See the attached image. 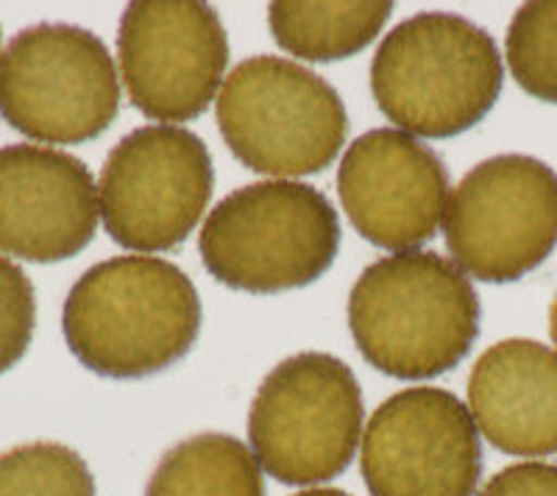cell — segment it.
I'll list each match as a JSON object with an SVG mask.
<instances>
[{
	"label": "cell",
	"instance_id": "19",
	"mask_svg": "<svg viewBox=\"0 0 557 496\" xmlns=\"http://www.w3.org/2000/svg\"><path fill=\"white\" fill-rule=\"evenodd\" d=\"M37 324V296L26 271L0 255V374L23 360Z\"/></svg>",
	"mask_w": 557,
	"mask_h": 496
},
{
	"label": "cell",
	"instance_id": "10",
	"mask_svg": "<svg viewBox=\"0 0 557 496\" xmlns=\"http://www.w3.org/2000/svg\"><path fill=\"white\" fill-rule=\"evenodd\" d=\"M121 76L151 121H196L223 87L228 37L218 12L198 0L128 3L117 32Z\"/></svg>",
	"mask_w": 557,
	"mask_h": 496
},
{
	"label": "cell",
	"instance_id": "3",
	"mask_svg": "<svg viewBox=\"0 0 557 496\" xmlns=\"http://www.w3.org/2000/svg\"><path fill=\"white\" fill-rule=\"evenodd\" d=\"M505 82L499 45L449 12H421L387 32L371 62V92L401 132L446 140L494 109Z\"/></svg>",
	"mask_w": 557,
	"mask_h": 496
},
{
	"label": "cell",
	"instance_id": "9",
	"mask_svg": "<svg viewBox=\"0 0 557 496\" xmlns=\"http://www.w3.org/2000/svg\"><path fill=\"white\" fill-rule=\"evenodd\" d=\"M460 271L482 282H516L557 246V173L524 153L480 162L455 187L444 218Z\"/></svg>",
	"mask_w": 557,
	"mask_h": 496
},
{
	"label": "cell",
	"instance_id": "8",
	"mask_svg": "<svg viewBox=\"0 0 557 496\" xmlns=\"http://www.w3.org/2000/svg\"><path fill=\"white\" fill-rule=\"evenodd\" d=\"M215 168L198 134L151 123L109 151L98 182L103 226L117 246L139 255L171 251L207 212Z\"/></svg>",
	"mask_w": 557,
	"mask_h": 496
},
{
	"label": "cell",
	"instance_id": "20",
	"mask_svg": "<svg viewBox=\"0 0 557 496\" xmlns=\"http://www.w3.org/2000/svg\"><path fill=\"white\" fill-rule=\"evenodd\" d=\"M480 496H557L555 463H516L487 480Z\"/></svg>",
	"mask_w": 557,
	"mask_h": 496
},
{
	"label": "cell",
	"instance_id": "7",
	"mask_svg": "<svg viewBox=\"0 0 557 496\" xmlns=\"http://www.w3.org/2000/svg\"><path fill=\"white\" fill-rule=\"evenodd\" d=\"M121 112V78L101 37L67 23L20 32L0 53V117L39 142L78 146Z\"/></svg>",
	"mask_w": 557,
	"mask_h": 496
},
{
	"label": "cell",
	"instance_id": "17",
	"mask_svg": "<svg viewBox=\"0 0 557 496\" xmlns=\"http://www.w3.org/2000/svg\"><path fill=\"white\" fill-rule=\"evenodd\" d=\"M0 496H96V478L70 446L34 441L0 455Z\"/></svg>",
	"mask_w": 557,
	"mask_h": 496
},
{
	"label": "cell",
	"instance_id": "4",
	"mask_svg": "<svg viewBox=\"0 0 557 496\" xmlns=\"http://www.w3.org/2000/svg\"><path fill=\"white\" fill-rule=\"evenodd\" d=\"M198 251L221 285L243 293L312 285L341 251V221L318 187L268 178L228 193L203 221Z\"/></svg>",
	"mask_w": 557,
	"mask_h": 496
},
{
	"label": "cell",
	"instance_id": "11",
	"mask_svg": "<svg viewBox=\"0 0 557 496\" xmlns=\"http://www.w3.org/2000/svg\"><path fill=\"white\" fill-rule=\"evenodd\" d=\"M360 471L371 496H474L480 430L451 390H399L362 430Z\"/></svg>",
	"mask_w": 557,
	"mask_h": 496
},
{
	"label": "cell",
	"instance_id": "22",
	"mask_svg": "<svg viewBox=\"0 0 557 496\" xmlns=\"http://www.w3.org/2000/svg\"><path fill=\"white\" fill-rule=\"evenodd\" d=\"M549 330H552V340H555V346H557V296H555V301H552V312H549Z\"/></svg>",
	"mask_w": 557,
	"mask_h": 496
},
{
	"label": "cell",
	"instance_id": "12",
	"mask_svg": "<svg viewBox=\"0 0 557 496\" xmlns=\"http://www.w3.org/2000/svg\"><path fill=\"white\" fill-rule=\"evenodd\" d=\"M337 193L355 230L387 251H412L437 235L449 176L435 151L401 128H374L343 153Z\"/></svg>",
	"mask_w": 557,
	"mask_h": 496
},
{
	"label": "cell",
	"instance_id": "1",
	"mask_svg": "<svg viewBox=\"0 0 557 496\" xmlns=\"http://www.w3.org/2000/svg\"><path fill=\"white\" fill-rule=\"evenodd\" d=\"M70 351L109 380L171 369L201 332V299L182 268L162 257H112L78 276L62 310Z\"/></svg>",
	"mask_w": 557,
	"mask_h": 496
},
{
	"label": "cell",
	"instance_id": "5",
	"mask_svg": "<svg viewBox=\"0 0 557 496\" xmlns=\"http://www.w3.org/2000/svg\"><path fill=\"white\" fill-rule=\"evenodd\" d=\"M215 115L228 151L273 178L326 171L348 134L341 92L282 57L237 64L218 92Z\"/></svg>",
	"mask_w": 557,
	"mask_h": 496
},
{
	"label": "cell",
	"instance_id": "16",
	"mask_svg": "<svg viewBox=\"0 0 557 496\" xmlns=\"http://www.w3.org/2000/svg\"><path fill=\"white\" fill-rule=\"evenodd\" d=\"M146 496H265L262 466L235 435L201 433L159 460Z\"/></svg>",
	"mask_w": 557,
	"mask_h": 496
},
{
	"label": "cell",
	"instance_id": "21",
	"mask_svg": "<svg viewBox=\"0 0 557 496\" xmlns=\"http://www.w3.org/2000/svg\"><path fill=\"white\" fill-rule=\"evenodd\" d=\"M293 496H351V494L341 488H307V491H298V494Z\"/></svg>",
	"mask_w": 557,
	"mask_h": 496
},
{
	"label": "cell",
	"instance_id": "15",
	"mask_svg": "<svg viewBox=\"0 0 557 496\" xmlns=\"http://www.w3.org/2000/svg\"><path fill=\"white\" fill-rule=\"evenodd\" d=\"M393 14L385 0H278L268 7L271 34L296 59L335 62L360 53L374 42Z\"/></svg>",
	"mask_w": 557,
	"mask_h": 496
},
{
	"label": "cell",
	"instance_id": "13",
	"mask_svg": "<svg viewBox=\"0 0 557 496\" xmlns=\"http://www.w3.org/2000/svg\"><path fill=\"white\" fill-rule=\"evenodd\" d=\"M98 187L73 153L45 146L0 148V251L28 262H62L92 243Z\"/></svg>",
	"mask_w": 557,
	"mask_h": 496
},
{
	"label": "cell",
	"instance_id": "18",
	"mask_svg": "<svg viewBox=\"0 0 557 496\" xmlns=\"http://www.w3.org/2000/svg\"><path fill=\"white\" fill-rule=\"evenodd\" d=\"M507 67L524 92L557 103V0L524 3L507 28Z\"/></svg>",
	"mask_w": 557,
	"mask_h": 496
},
{
	"label": "cell",
	"instance_id": "14",
	"mask_svg": "<svg viewBox=\"0 0 557 496\" xmlns=\"http://www.w3.org/2000/svg\"><path fill=\"white\" fill-rule=\"evenodd\" d=\"M469 413L499 452H557V351L510 337L482 351L469 376Z\"/></svg>",
	"mask_w": 557,
	"mask_h": 496
},
{
	"label": "cell",
	"instance_id": "6",
	"mask_svg": "<svg viewBox=\"0 0 557 496\" xmlns=\"http://www.w3.org/2000/svg\"><path fill=\"white\" fill-rule=\"evenodd\" d=\"M362 390L355 371L326 351H301L262 380L248 413L257 463L285 485L341 478L362 438Z\"/></svg>",
	"mask_w": 557,
	"mask_h": 496
},
{
	"label": "cell",
	"instance_id": "2",
	"mask_svg": "<svg viewBox=\"0 0 557 496\" xmlns=\"http://www.w3.org/2000/svg\"><path fill=\"white\" fill-rule=\"evenodd\" d=\"M348 326L368 363L396 380L460 365L480 335V299L455 262L401 251L371 262L348 293Z\"/></svg>",
	"mask_w": 557,
	"mask_h": 496
}]
</instances>
